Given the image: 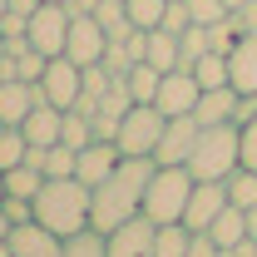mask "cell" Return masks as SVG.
<instances>
[{
    "mask_svg": "<svg viewBox=\"0 0 257 257\" xmlns=\"http://www.w3.org/2000/svg\"><path fill=\"white\" fill-rule=\"evenodd\" d=\"M154 159H124L104 183L94 188V203H89V227L94 232H114L119 223L139 218L144 213V188L154 178Z\"/></svg>",
    "mask_w": 257,
    "mask_h": 257,
    "instance_id": "obj_1",
    "label": "cell"
},
{
    "mask_svg": "<svg viewBox=\"0 0 257 257\" xmlns=\"http://www.w3.org/2000/svg\"><path fill=\"white\" fill-rule=\"evenodd\" d=\"M89 203H94V188L84 178H45L30 208L40 227H50L55 237H74L89 227Z\"/></svg>",
    "mask_w": 257,
    "mask_h": 257,
    "instance_id": "obj_2",
    "label": "cell"
},
{
    "mask_svg": "<svg viewBox=\"0 0 257 257\" xmlns=\"http://www.w3.org/2000/svg\"><path fill=\"white\" fill-rule=\"evenodd\" d=\"M183 168L198 183H223L232 168H242V128L237 124H208L198 134V144H193Z\"/></svg>",
    "mask_w": 257,
    "mask_h": 257,
    "instance_id": "obj_3",
    "label": "cell"
},
{
    "mask_svg": "<svg viewBox=\"0 0 257 257\" xmlns=\"http://www.w3.org/2000/svg\"><path fill=\"white\" fill-rule=\"evenodd\" d=\"M193 178L183 163H159L149 188H144V218L149 223H183V208H188V193H193Z\"/></svg>",
    "mask_w": 257,
    "mask_h": 257,
    "instance_id": "obj_4",
    "label": "cell"
},
{
    "mask_svg": "<svg viewBox=\"0 0 257 257\" xmlns=\"http://www.w3.org/2000/svg\"><path fill=\"white\" fill-rule=\"evenodd\" d=\"M163 128H168V114H163L159 104H134L124 119H119L114 144H119L124 159H154L159 144H163Z\"/></svg>",
    "mask_w": 257,
    "mask_h": 257,
    "instance_id": "obj_5",
    "label": "cell"
},
{
    "mask_svg": "<svg viewBox=\"0 0 257 257\" xmlns=\"http://www.w3.org/2000/svg\"><path fill=\"white\" fill-rule=\"evenodd\" d=\"M69 10L64 5H40L30 15V25H25V40H30V50H40L45 60H55V55H64V40H69Z\"/></svg>",
    "mask_w": 257,
    "mask_h": 257,
    "instance_id": "obj_6",
    "label": "cell"
},
{
    "mask_svg": "<svg viewBox=\"0 0 257 257\" xmlns=\"http://www.w3.org/2000/svg\"><path fill=\"white\" fill-rule=\"evenodd\" d=\"M40 99L45 104H55V109H74L79 104V89H84V69L74 60H64V55H55V60L45 64V74H40Z\"/></svg>",
    "mask_w": 257,
    "mask_h": 257,
    "instance_id": "obj_7",
    "label": "cell"
},
{
    "mask_svg": "<svg viewBox=\"0 0 257 257\" xmlns=\"http://www.w3.org/2000/svg\"><path fill=\"white\" fill-rule=\"evenodd\" d=\"M104 50H109V35L94 15H74L69 20V40H64V60H74L79 69L84 64H104Z\"/></svg>",
    "mask_w": 257,
    "mask_h": 257,
    "instance_id": "obj_8",
    "label": "cell"
},
{
    "mask_svg": "<svg viewBox=\"0 0 257 257\" xmlns=\"http://www.w3.org/2000/svg\"><path fill=\"white\" fill-rule=\"evenodd\" d=\"M154 232H159V223H149L139 213V218L119 223L114 232H104V247H109V257H154Z\"/></svg>",
    "mask_w": 257,
    "mask_h": 257,
    "instance_id": "obj_9",
    "label": "cell"
},
{
    "mask_svg": "<svg viewBox=\"0 0 257 257\" xmlns=\"http://www.w3.org/2000/svg\"><path fill=\"white\" fill-rule=\"evenodd\" d=\"M223 208H227V183H193L188 208H183V227L188 232H208Z\"/></svg>",
    "mask_w": 257,
    "mask_h": 257,
    "instance_id": "obj_10",
    "label": "cell"
},
{
    "mask_svg": "<svg viewBox=\"0 0 257 257\" xmlns=\"http://www.w3.org/2000/svg\"><path fill=\"white\" fill-rule=\"evenodd\" d=\"M119 163H124L119 144H114V139H94V144H84V149H79V159H74V178H84L89 188H99Z\"/></svg>",
    "mask_w": 257,
    "mask_h": 257,
    "instance_id": "obj_11",
    "label": "cell"
},
{
    "mask_svg": "<svg viewBox=\"0 0 257 257\" xmlns=\"http://www.w3.org/2000/svg\"><path fill=\"white\" fill-rule=\"evenodd\" d=\"M198 94H203V84L193 79V69H168L154 104H159L163 114L173 119V114H193V109H198Z\"/></svg>",
    "mask_w": 257,
    "mask_h": 257,
    "instance_id": "obj_12",
    "label": "cell"
},
{
    "mask_svg": "<svg viewBox=\"0 0 257 257\" xmlns=\"http://www.w3.org/2000/svg\"><path fill=\"white\" fill-rule=\"evenodd\" d=\"M198 134H203V124L193 114H173L168 128H163V144H159V154H154V163H188Z\"/></svg>",
    "mask_w": 257,
    "mask_h": 257,
    "instance_id": "obj_13",
    "label": "cell"
},
{
    "mask_svg": "<svg viewBox=\"0 0 257 257\" xmlns=\"http://www.w3.org/2000/svg\"><path fill=\"white\" fill-rule=\"evenodd\" d=\"M10 257H60L64 252V237H55L50 227H40L30 218V223H15L10 227Z\"/></svg>",
    "mask_w": 257,
    "mask_h": 257,
    "instance_id": "obj_14",
    "label": "cell"
},
{
    "mask_svg": "<svg viewBox=\"0 0 257 257\" xmlns=\"http://www.w3.org/2000/svg\"><path fill=\"white\" fill-rule=\"evenodd\" d=\"M227 84L237 94H257V30L237 35V45L227 50Z\"/></svg>",
    "mask_w": 257,
    "mask_h": 257,
    "instance_id": "obj_15",
    "label": "cell"
},
{
    "mask_svg": "<svg viewBox=\"0 0 257 257\" xmlns=\"http://www.w3.org/2000/svg\"><path fill=\"white\" fill-rule=\"evenodd\" d=\"M35 104H40V89L35 84H25V79H0V124L20 128Z\"/></svg>",
    "mask_w": 257,
    "mask_h": 257,
    "instance_id": "obj_16",
    "label": "cell"
},
{
    "mask_svg": "<svg viewBox=\"0 0 257 257\" xmlns=\"http://www.w3.org/2000/svg\"><path fill=\"white\" fill-rule=\"evenodd\" d=\"M60 124H64V109H55V104H35L30 114H25V139H30V149H50V144H60Z\"/></svg>",
    "mask_w": 257,
    "mask_h": 257,
    "instance_id": "obj_17",
    "label": "cell"
},
{
    "mask_svg": "<svg viewBox=\"0 0 257 257\" xmlns=\"http://www.w3.org/2000/svg\"><path fill=\"white\" fill-rule=\"evenodd\" d=\"M232 109H237V89H232V84H223V89H203L193 119H198L203 128H208V124H232Z\"/></svg>",
    "mask_w": 257,
    "mask_h": 257,
    "instance_id": "obj_18",
    "label": "cell"
},
{
    "mask_svg": "<svg viewBox=\"0 0 257 257\" xmlns=\"http://www.w3.org/2000/svg\"><path fill=\"white\" fill-rule=\"evenodd\" d=\"M74 159H79V154H74L69 144H50V149H30L25 163H35L45 178H74Z\"/></svg>",
    "mask_w": 257,
    "mask_h": 257,
    "instance_id": "obj_19",
    "label": "cell"
},
{
    "mask_svg": "<svg viewBox=\"0 0 257 257\" xmlns=\"http://www.w3.org/2000/svg\"><path fill=\"white\" fill-rule=\"evenodd\" d=\"M159 84H163V69H154L149 60L134 64V69L124 74V89H128L134 104H154V99H159Z\"/></svg>",
    "mask_w": 257,
    "mask_h": 257,
    "instance_id": "obj_20",
    "label": "cell"
},
{
    "mask_svg": "<svg viewBox=\"0 0 257 257\" xmlns=\"http://www.w3.org/2000/svg\"><path fill=\"white\" fill-rule=\"evenodd\" d=\"M208 237H213L218 247H237V242H247V213L227 203L223 213H218V223L208 227Z\"/></svg>",
    "mask_w": 257,
    "mask_h": 257,
    "instance_id": "obj_21",
    "label": "cell"
},
{
    "mask_svg": "<svg viewBox=\"0 0 257 257\" xmlns=\"http://www.w3.org/2000/svg\"><path fill=\"white\" fill-rule=\"evenodd\" d=\"M45 188V173L35 168V163H15V168H5V198H25L35 203V193Z\"/></svg>",
    "mask_w": 257,
    "mask_h": 257,
    "instance_id": "obj_22",
    "label": "cell"
},
{
    "mask_svg": "<svg viewBox=\"0 0 257 257\" xmlns=\"http://www.w3.org/2000/svg\"><path fill=\"white\" fill-rule=\"evenodd\" d=\"M223 183H227V203H232V208H242V213L257 208V168L242 163V168H232V173H227Z\"/></svg>",
    "mask_w": 257,
    "mask_h": 257,
    "instance_id": "obj_23",
    "label": "cell"
},
{
    "mask_svg": "<svg viewBox=\"0 0 257 257\" xmlns=\"http://www.w3.org/2000/svg\"><path fill=\"white\" fill-rule=\"evenodd\" d=\"M144 60L154 64V69H163V74H168V69H178V35L173 30H149V55H144Z\"/></svg>",
    "mask_w": 257,
    "mask_h": 257,
    "instance_id": "obj_24",
    "label": "cell"
},
{
    "mask_svg": "<svg viewBox=\"0 0 257 257\" xmlns=\"http://www.w3.org/2000/svg\"><path fill=\"white\" fill-rule=\"evenodd\" d=\"M60 144H69L74 154H79L84 144H94V119H89L84 109H64V124H60Z\"/></svg>",
    "mask_w": 257,
    "mask_h": 257,
    "instance_id": "obj_25",
    "label": "cell"
},
{
    "mask_svg": "<svg viewBox=\"0 0 257 257\" xmlns=\"http://www.w3.org/2000/svg\"><path fill=\"white\" fill-rule=\"evenodd\" d=\"M25 159H30V139H25V128L0 124V173L15 168V163H25Z\"/></svg>",
    "mask_w": 257,
    "mask_h": 257,
    "instance_id": "obj_26",
    "label": "cell"
},
{
    "mask_svg": "<svg viewBox=\"0 0 257 257\" xmlns=\"http://www.w3.org/2000/svg\"><path fill=\"white\" fill-rule=\"evenodd\" d=\"M188 242H193V232L183 223H163L154 232V257H188Z\"/></svg>",
    "mask_w": 257,
    "mask_h": 257,
    "instance_id": "obj_27",
    "label": "cell"
},
{
    "mask_svg": "<svg viewBox=\"0 0 257 257\" xmlns=\"http://www.w3.org/2000/svg\"><path fill=\"white\" fill-rule=\"evenodd\" d=\"M193 79H198L203 89H223V84H227V55H218V50H208L203 60L193 64Z\"/></svg>",
    "mask_w": 257,
    "mask_h": 257,
    "instance_id": "obj_28",
    "label": "cell"
},
{
    "mask_svg": "<svg viewBox=\"0 0 257 257\" xmlns=\"http://www.w3.org/2000/svg\"><path fill=\"white\" fill-rule=\"evenodd\" d=\"M94 20L104 25V35H109V40H119V35L134 30V25H128V5H124V0H99Z\"/></svg>",
    "mask_w": 257,
    "mask_h": 257,
    "instance_id": "obj_29",
    "label": "cell"
},
{
    "mask_svg": "<svg viewBox=\"0 0 257 257\" xmlns=\"http://www.w3.org/2000/svg\"><path fill=\"white\" fill-rule=\"evenodd\" d=\"M124 5H128V25L134 30H159L163 10H168V0H124Z\"/></svg>",
    "mask_w": 257,
    "mask_h": 257,
    "instance_id": "obj_30",
    "label": "cell"
},
{
    "mask_svg": "<svg viewBox=\"0 0 257 257\" xmlns=\"http://www.w3.org/2000/svg\"><path fill=\"white\" fill-rule=\"evenodd\" d=\"M203 55H208V30L203 25H188V30L178 35V69H193Z\"/></svg>",
    "mask_w": 257,
    "mask_h": 257,
    "instance_id": "obj_31",
    "label": "cell"
},
{
    "mask_svg": "<svg viewBox=\"0 0 257 257\" xmlns=\"http://www.w3.org/2000/svg\"><path fill=\"white\" fill-rule=\"evenodd\" d=\"M60 257H109V247H104V232L84 227V232L64 237V252H60Z\"/></svg>",
    "mask_w": 257,
    "mask_h": 257,
    "instance_id": "obj_32",
    "label": "cell"
},
{
    "mask_svg": "<svg viewBox=\"0 0 257 257\" xmlns=\"http://www.w3.org/2000/svg\"><path fill=\"white\" fill-rule=\"evenodd\" d=\"M188 15H193V25H203V30H208V25H218V20H227L232 10H227L223 0H188Z\"/></svg>",
    "mask_w": 257,
    "mask_h": 257,
    "instance_id": "obj_33",
    "label": "cell"
},
{
    "mask_svg": "<svg viewBox=\"0 0 257 257\" xmlns=\"http://www.w3.org/2000/svg\"><path fill=\"white\" fill-rule=\"evenodd\" d=\"M188 25H193V15H188V0H168V10H163V30L183 35Z\"/></svg>",
    "mask_w": 257,
    "mask_h": 257,
    "instance_id": "obj_34",
    "label": "cell"
},
{
    "mask_svg": "<svg viewBox=\"0 0 257 257\" xmlns=\"http://www.w3.org/2000/svg\"><path fill=\"white\" fill-rule=\"evenodd\" d=\"M0 208H5L10 223H30V218H35V208L25 203V198H0Z\"/></svg>",
    "mask_w": 257,
    "mask_h": 257,
    "instance_id": "obj_35",
    "label": "cell"
},
{
    "mask_svg": "<svg viewBox=\"0 0 257 257\" xmlns=\"http://www.w3.org/2000/svg\"><path fill=\"white\" fill-rule=\"evenodd\" d=\"M257 119V94H237V109H232V124L242 128V124H252Z\"/></svg>",
    "mask_w": 257,
    "mask_h": 257,
    "instance_id": "obj_36",
    "label": "cell"
},
{
    "mask_svg": "<svg viewBox=\"0 0 257 257\" xmlns=\"http://www.w3.org/2000/svg\"><path fill=\"white\" fill-rule=\"evenodd\" d=\"M242 163L257 168V119H252V124H242Z\"/></svg>",
    "mask_w": 257,
    "mask_h": 257,
    "instance_id": "obj_37",
    "label": "cell"
},
{
    "mask_svg": "<svg viewBox=\"0 0 257 257\" xmlns=\"http://www.w3.org/2000/svg\"><path fill=\"white\" fill-rule=\"evenodd\" d=\"M223 247L208 237V232H193V242H188V257H218Z\"/></svg>",
    "mask_w": 257,
    "mask_h": 257,
    "instance_id": "obj_38",
    "label": "cell"
},
{
    "mask_svg": "<svg viewBox=\"0 0 257 257\" xmlns=\"http://www.w3.org/2000/svg\"><path fill=\"white\" fill-rule=\"evenodd\" d=\"M232 25H237L242 35H247V30H257V0H247L242 10H232Z\"/></svg>",
    "mask_w": 257,
    "mask_h": 257,
    "instance_id": "obj_39",
    "label": "cell"
},
{
    "mask_svg": "<svg viewBox=\"0 0 257 257\" xmlns=\"http://www.w3.org/2000/svg\"><path fill=\"white\" fill-rule=\"evenodd\" d=\"M64 10H69V15H94L99 0H64Z\"/></svg>",
    "mask_w": 257,
    "mask_h": 257,
    "instance_id": "obj_40",
    "label": "cell"
},
{
    "mask_svg": "<svg viewBox=\"0 0 257 257\" xmlns=\"http://www.w3.org/2000/svg\"><path fill=\"white\" fill-rule=\"evenodd\" d=\"M247 237L257 242V208H247Z\"/></svg>",
    "mask_w": 257,
    "mask_h": 257,
    "instance_id": "obj_41",
    "label": "cell"
},
{
    "mask_svg": "<svg viewBox=\"0 0 257 257\" xmlns=\"http://www.w3.org/2000/svg\"><path fill=\"white\" fill-rule=\"evenodd\" d=\"M10 227H15V223H10V218H5V208H0V237H10Z\"/></svg>",
    "mask_w": 257,
    "mask_h": 257,
    "instance_id": "obj_42",
    "label": "cell"
},
{
    "mask_svg": "<svg viewBox=\"0 0 257 257\" xmlns=\"http://www.w3.org/2000/svg\"><path fill=\"white\" fill-rule=\"evenodd\" d=\"M0 257H10V242H5V237H0Z\"/></svg>",
    "mask_w": 257,
    "mask_h": 257,
    "instance_id": "obj_43",
    "label": "cell"
},
{
    "mask_svg": "<svg viewBox=\"0 0 257 257\" xmlns=\"http://www.w3.org/2000/svg\"><path fill=\"white\" fill-rule=\"evenodd\" d=\"M5 10H10V0H0V20H5Z\"/></svg>",
    "mask_w": 257,
    "mask_h": 257,
    "instance_id": "obj_44",
    "label": "cell"
},
{
    "mask_svg": "<svg viewBox=\"0 0 257 257\" xmlns=\"http://www.w3.org/2000/svg\"><path fill=\"white\" fill-rule=\"evenodd\" d=\"M0 198H5V173H0Z\"/></svg>",
    "mask_w": 257,
    "mask_h": 257,
    "instance_id": "obj_45",
    "label": "cell"
},
{
    "mask_svg": "<svg viewBox=\"0 0 257 257\" xmlns=\"http://www.w3.org/2000/svg\"><path fill=\"white\" fill-rule=\"evenodd\" d=\"M0 50H5V30H0Z\"/></svg>",
    "mask_w": 257,
    "mask_h": 257,
    "instance_id": "obj_46",
    "label": "cell"
},
{
    "mask_svg": "<svg viewBox=\"0 0 257 257\" xmlns=\"http://www.w3.org/2000/svg\"><path fill=\"white\" fill-rule=\"evenodd\" d=\"M50 5H64V0H50Z\"/></svg>",
    "mask_w": 257,
    "mask_h": 257,
    "instance_id": "obj_47",
    "label": "cell"
}]
</instances>
